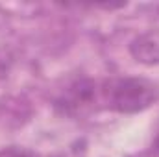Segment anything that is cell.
Segmentation results:
<instances>
[{
    "label": "cell",
    "instance_id": "obj_1",
    "mask_svg": "<svg viewBox=\"0 0 159 157\" xmlns=\"http://www.w3.org/2000/svg\"><path fill=\"white\" fill-rule=\"evenodd\" d=\"M159 102V85L139 76H122L100 81L102 109L120 115H135Z\"/></svg>",
    "mask_w": 159,
    "mask_h": 157
},
{
    "label": "cell",
    "instance_id": "obj_2",
    "mask_svg": "<svg viewBox=\"0 0 159 157\" xmlns=\"http://www.w3.org/2000/svg\"><path fill=\"white\" fill-rule=\"evenodd\" d=\"M54 107L57 113L65 117H83L100 109V81L91 78L72 81L56 98Z\"/></svg>",
    "mask_w": 159,
    "mask_h": 157
},
{
    "label": "cell",
    "instance_id": "obj_3",
    "mask_svg": "<svg viewBox=\"0 0 159 157\" xmlns=\"http://www.w3.org/2000/svg\"><path fill=\"white\" fill-rule=\"evenodd\" d=\"M129 54L143 65H159V30L139 34L129 43Z\"/></svg>",
    "mask_w": 159,
    "mask_h": 157
},
{
    "label": "cell",
    "instance_id": "obj_4",
    "mask_svg": "<svg viewBox=\"0 0 159 157\" xmlns=\"http://www.w3.org/2000/svg\"><path fill=\"white\" fill-rule=\"evenodd\" d=\"M0 157H35L30 150L24 148H17V146H9V148H0Z\"/></svg>",
    "mask_w": 159,
    "mask_h": 157
},
{
    "label": "cell",
    "instance_id": "obj_5",
    "mask_svg": "<svg viewBox=\"0 0 159 157\" xmlns=\"http://www.w3.org/2000/svg\"><path fill=\"white\" fill-rule=\"evenodd\" d=\"M9 65H11V59H9V56H7V52H4V50L0 48V78H4V76L7 74Z\"/></svg>",
    "mask_w": 159,
    "mask_h": 157
}]
</instances>
